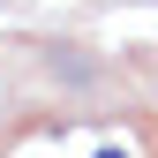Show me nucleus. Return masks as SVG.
Wrapping results in <instances>:
<instances>
[{"label": "nucleus", "instance_id": "1", "mask_svg": "<svg viewBox=\"0 0 158 158\" xmlns=\"http://www.w3.org/2000/svg\"><path fill=\"white\" fill-rule=\"evenodd\" d=\"M98 158H128V151H113V143H106V151H98Z\"/></svg>", "mask_w": 158, "mask_h": 158}]
</instances>
